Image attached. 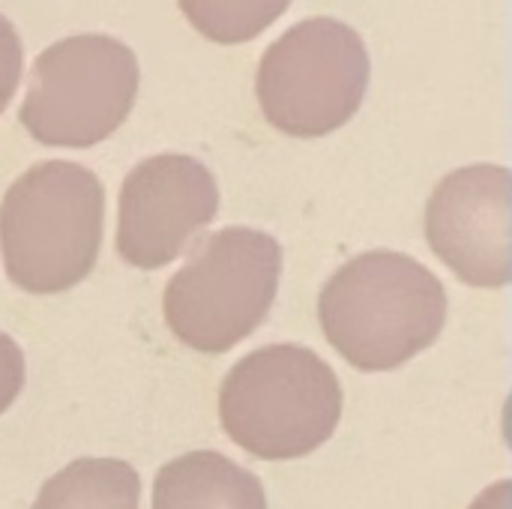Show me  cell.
I'll list each match as a JSON object with an SVG mask.
<instances>
[{"mask_svg":"<svg viewBox=\"0 0 512 509\" xmlns=\"http://www.w3.org/2000/svg\"><path fill=\"white\" fill-rule=\"evenodd\" d=\"M318 318L345 363L360 372H390L438 342L447 291L417 258L375 249L330 276Z\"/></svg>","mask_w":512,"mask_h":509,"instance_id":"1","label":"cell"},{"mask_svg":"<svg viewBox=\"0 0 512 509\" xmlns=\"http://www.w3.org/2000/svg\"><path fill=\"white\" fill-rule=\"evenodd\" d=\"M105 186L78 162L27 168L0 204V252L6 276L30 294L75 288L99 261Z\"/></svg>","mask_w":512,"mask_h":509,"instance_id":"2","label":"cell"},{"mask_svg":"<svg viewBox=\"0 0 512 509\" xmlns=\"http://www.w3.org/2000/svg\"><path fill=\"white\" fill-rule=\"evenodd\" d=\"M219 420L225 435L255 459H303L336 432L342 384L315 351L267 345L225 375Z\"/></svg>","mask_w":512,"mask_h":509,"instance_id":"3","label":"cell"},{"mask_svg":"<svg viewBox=\"0 0 512 509\" xmlns=\"http://www.w3.org/2000/svg\"><path fill=\"white\" fill-rule=\"evenodd\" d=\"M282 276V246L255 228L210 234L171 276L162 309L168 330L201 354H225L270 315Z\"/></svg>","mask_w":512,"mask_h":509,"instance_id":"4","label":"cell"},{"mask_svg":"<svg viewBox=\"0 0 512 509\" xmlns=\"http://www.w3.org/2000/svg\"><path fill=\"white\" fill-rule=\"evenodd\" d=\"M369 75L366 42L351 24L306 18L264 51L255 93L270 126L294 138H321L360 111Z\"/></svg>","mask_w":512,"mask_h":509,"instance_id":"5","label":"cell"},{"mask_svg":"<svg viewBox=\"0 0 512 509\" xmlns=\"http://www.w3.org/2000/svg\"><path fill=\"white\" fill-rule=\"evenodd\" d=\"M138 81V57L120 39L66 36L36 57L18 120L45 147H93L126 123Z\"/></svg>","mask_w":512,"mask_h":509,"instance_id":"6","label":"cell"},{"mask_svg":"<svg viewBox=\"0 0 512 509\" xmlns=\"http://www.w3.org/2000/svg\"><path fill=\"white\" fill-rule=\"evenodd\" d=\"M219 213L213 171L186 153L138 162L120 186L117 255L135 270H159L186 252Z\"/></svg>","mask_w":512,"mask_h":509,"instance_id":"7","label":"cell"},{"mask_svg":"<svg viewBox=\"0 0 512 509\" xmlns=\"http://www.w3.org/2000/svg\"><path fill=\"white\" fill-rule=\"evenodd\" d=\"M432 252L474 288L510 282V171L468 165L447 174L426 204Z\"/></svg>","mask_w":512,"mask_h":509,"instance_id":"8","label":"cell"},{"mask_svg":"<svg viewBox=\"0 0 512 509\" xmlns=\"http://www.w3.org/2000/svg\"><path fill=\"white\" fill-rule=\"evenodd\" d=\"M153 509H267V495L261 480L228 456L195 450L156 474Z\"/></svg>","mask_w":512,"mask_h":509,"instance_id":"9","label":"cell"},{"mask_svg":"<svg viewBox=\"0 0 512 509\" xmlns=\"http://www.w3.org/2000/svg\"><path fill=\"white\" fill-rule=\"evenodd\" d=\"M141 477L120 459H78L57 471L30 509H138Z\"/></svg>","mask_w":512,"mask_h":509,"instance_id":"10","label":"cell"},{"mask_svg":"<svg viewBox=\"0 0 512 509\" xmlns=\"http://www.w3.org/2000/svg\"><path fill=\"white\" fill-rule=\"evenodd\" d=\"M291 0H180L186 21L210 42L240 45L261 36Z\"/></svg>","mask_w":512,"mask_h":509,"instance_id":"11","label":"cell"},{"mask_svg":"<svg viewBox=\"0 0 512 509\" xmlns=\"http://www.w3.org/2000/svg\"><path fill=\"white\" fill-rule=\"evenodd\" d=\"M24 66V45L15 30V24L0 15V114L6 111L9 99L15 96V87L21 81Z\"/></svg>","mask_w":512,"mask_h":509,"instance_id":"12","label":"cell"},{"mask_svg":"<svg viewBox=\"0 0 512 509\" xmlns=\"http://www.w3.org/2000/svg\"><path fill=\"white\" fill-rule=\"evenodd\" d=\"M24 378H27V366L21 348L15 345V339L0 333V414H6L9 405L21 396Z\"/></svg>","mask_w":512,"mask_h":509,"instance_id":"13","label":"cell"},{"mask_svg":"<svg viewBox=\"0 0 512 509\" xmlns=\"http://www.w3.org/2000/svg\"><path fill=\"white\" fill-rule=\"evenodd\" d=\"M507 495H510V486H507V480H501L495 489L483 492L471 509H507Z\"/></svg>","mask_w":512,"mask_h":509,"instance_id":"14","label":"cell"}]
</instances>
